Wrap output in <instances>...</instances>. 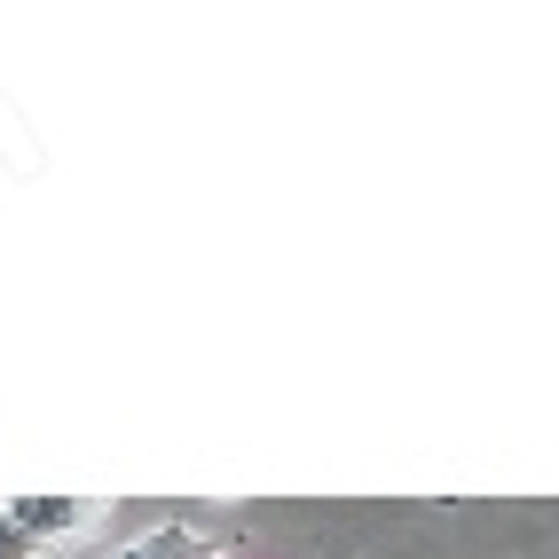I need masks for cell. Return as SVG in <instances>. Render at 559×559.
Masks as SVG:
<instances>
[{"instance_id":"6da1fadb","label":"cell","mask_w":559,"mask_h":559,"mask_svg":"<svg viewBox=\"0 0 559 559\" xmlns=\"http://www.w3.org/2000/svg\"><path fill=\"white\" fill-rule=\"evenodd\" d=\"M9 512L24 520V528L32 536H40V544H56V536H71V528H80V520L95 512L87 497H9Z\"/></svg>"},{"instance_id":"7a4b0ae2","label":"cell","mask_w":559,"mask_h":559,"mask_svg":"<svg viewBox=\"0 0 559 559\" xmlns=\"http://www.w3.org/2000/svg\"><path fill=\"white\" fill-rule=\"evenodd\" d=\"M110 559H213V544H205L198 528H181V520H166V528H151L142 544L110 551Z\"/></svg>"},{"instance_id":"3957f363","label":"cell","mask_w":559,"mask_h":559,"mask_svg":"<svg viewBox=\"0 0 559 559\" xmlns=\"http://www.w3.org/2000/svg\"><path fill=\"white\" fill-rule=\"evenodd\" d=\"M40 551H48V544L32 536V528H24V520H16L9 504H0V559H40Z\"/></svg>"}]
</instances>
